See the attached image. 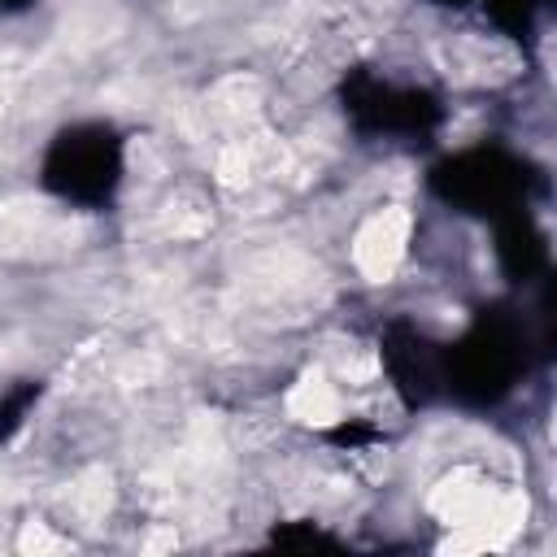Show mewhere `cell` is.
Here are the masks:
<instances>
[{"instance_id":"obj_1","label":"cell","mask_w":557,"mask_h":557,"mask_svg":"<svg viewBox=\"0 0 557 557\" xmlns=\"http://www.w3.org/2000/svg\"><path fill=\"white\" fill-rule=\"evenodd\" d=\"M531 326L505 309V305H487L474 313V322L466 326V335L444 348V392H453L461 405H496L513 392L518 374L527 370L531 357Z\"/></svg>"},{"instance_id":"obj_2","label":"cell","mask_w":557,"mask_h":557,"mask_svg":"<svg viewBox=\"0 0 557 557\" xmlns=\"http://www.w3.org/2000/svg\"><path fill=\"white\" fill-rule=\"evenodd\" d=\"M431 191L470 218H500L505 209L527 205V196L535 191V170L522 157L496 144H483V148L444 157L431 170Z\"/></svg>"},{"instance_id":"obj_3","label":"cell","mask_w":557,"mask_h":557,"mask_svg":"<svg viewBox=\"0 0 557 557\" xmlns=\"http://www.w3.org/2000/svg\"><path fill=\"white\" fill-rule=\"evenodd\" d=\"M122 183V139L113 126H65L44 152V187L70 205H109Z\"/></svg>"},{"instance_id":"obj_4","label":"cell","mask_w":557,"mask_h":557,"mask_svg":"<svg viewBox=\"0 0 557 557\" xmlns=\"http://www.w3.org/2000/svg\"><path fill=\"white\" fill-rule=\"evenodd\" d=\"M344 113L361 135H431L440 126V100L422 87H396L374 70H348L339 87Z\"/></svg>"},{"instance_id":"obj_5","label":"cell","mask_w":557,"mask_h":557,"mask_svg":"<svg viewBox=\"0 0 557 557\" xmlns=\"http://www.w3.org/2000/svg\"><path fill=\"white\" fill-rule=\"evenodd\" d=\"M383 366L392 374V387L409 409L431 405L444 392V348L418 331L413 322H387L383 331Z\"/></svg>"},{"instance_id":"obj_6","label":"cell","mask_w":557,"mask_h":557,"mask_svg":"<svg viewBox=\"0 0 557 557\" xmlns=\"http://www.w3.org/2000/svg\"><path fill=\"white\" fill-rule=\"evenodd\" d=\"M496 222V257H500V270L513 278V283H531L548 270V239L540 231V222L531 218L527 205H513L505 209Z\"/></svg>"},{"instance_id":"obj_7","label":"cell","mask_w":557,"mask_h":557,"mask_svg":"<svg viewBox=\"0 0 557 557\" xmlns=\"http://www.w3.org/2000/svg\"><path fill=\"white\" fill-rule=\"evenodd\" d=\"M39 392H44L39 379H17L9 392H0V440L17 435V426L26 422V413H30L35 400H39Z\"/></svg>"},{"instance_id":"obj_8","label":"cell","mask_w":557,"mask_h":557,"mask_svg":"<svg viewBox=\"0 0 557 557\" xmlns=\"http://www.w3.org/2000/svg\"><path fill=\"white\" fill-rule=\"evenodd\" d=\"M535 4H544V0H487V13H492V22L505 35L527 39L531 35V22H535Z\"/></svg>"},{"instance_id":"obj_9","label":"cell","mask_w":557,"mask_h":557,"mask_svg":"<svg viewBox=\"0 0 557 557\" xmlns=\"http://www.w3.org/2000/svg\"><path fill=\"white\" fill-rule=\"evenodd\" d=\"M278 548H335V535L318 531L313 522H287V527H274L270 535Z\"/></svg>"},{"instance_id":"obj_10","label":"cell","mask_w":557,"mask_h":557,"mask_svg":"<svg viewBox=\"0 0 557 557\" xmlns=\"http://www.w3.org/2000/svg\"><path fill=\"white\" fill-rule=\"evenodd\" d=\"M379 431L374 426H366V422H339V426H331L326 431V440L331 444H339V448H361V444H370Z\"/></svg>"},{"instance_id":"obj_11","label":"cell","mask_w":557,"mask_h":557,"mask_svg":"<svg viewBox=\"0 0 557 557\" xmlns=\"http://www.w3.org/2000/svg\"><path fill=\"white\" fill-rule=\"evenodd\" d=\"M35 0H0V13H22V9H30Z\"/></svg>"},{"instance_id":"obj_12","label":"cell","mask_w":557,"mask_h":557,"mask_svg":"<svg viewBox=\"0 0 557 557\" xmlns=\"http://www.w3.org/2000/svg\"><path fill=\"white\" fill-rule=\"evenodd\" d=\"M440 4H470V0H440Z\"/></svg>"}]
</instances>
